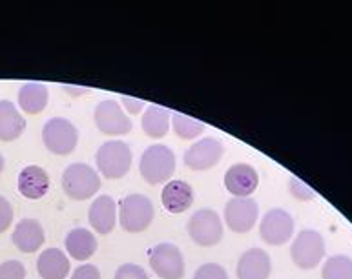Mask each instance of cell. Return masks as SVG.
<instances>
[{
    "instance_id": "cell-1",
    "label": "cell",
    "mask_w": 352,
    "mask_h": 279,
    "mask_svg": "<svg viewBox=\"0 0 352 279\" xmlns=\"http://www.w3.org/2000/svg\"><path fill=\"white\" fill-rule=\"evenodd\" d=\"M139 170L148 185H163L175 172V153L164 144H152L142 152Z\"/></svg>"
},
{
    "instance_id": "cell-2",
    "label": "cell",
    "mask_w": 352,
    "mask_h": 279,
    "mask_svg": "<svg viewBox=\"0 0 352 279\" xmlns=\"http://www.w3.org/2000/svg\"><path fill=\"white\" fill-rule=\"evenodd\" d=\"M95 161L106 179H121L132 166V150L124 141H106L97 150Z\"/></svg>"
},
{
    "instance_id": "cell-3",
    "label": "cell",
    "mask_w": 352,
    "mask_h": 279,
    "mask_svg": "<svg viewBox=\"0 0 352 279\" xmlns=\"http://www.w3.org/2000/svg\"><path fill=\"white\" fill-rule=\"evenodd\" d=\"M153 205L146 195L130 194L121 201L119 208V221L124 232L141 234L144 232L153 221Z\"/></svg>"
},
{
    "instance_id": "cell-4",
    "label": "cell",
    "mask_w": 352,
    "mask_h": 279,
    "mask_svg": "<svg viewBox=\"0 0 352 279\" xmlns=\"http://www.w3.org/2000/svg\"><path fill=\"white\" fill-rule=\"evenodd\" d=\"M63 188L72 199L86 201L99 192L100 177L88 164L74 163L64 170Z\"/></svg>"
},
{
    "instance_id": "cell-5",
    "label": "cell",
    "mask_w": 352,
    "mask_h": 279,
    "mask_svg": "<svg viewBox=\"0 0 352 279\" xmlns=\"http://www.w3.org/2000/svg\"><path fill=\"white\" fill-rule=\"evenodd\" d=\"M290 258L301 270H312L325 258V239L316 230H301L290 247Z\"/></svg>"
},
{
    "instance_id": "cell-6",
    "label": "cell",
    "mask_w": 352,
    "mask_h": 279,
    "mask_svg": "<svg viewBox=\"0 0 352 279\" xmlns=\"http://www.w3.org/2000/svg\"><path fill=\"white\" fill-rule=\"evenodd\" d=\"M44 146L55 155H69L77 148L79 132L72 121L64 117H53L43 128Z\"/></svg>"
},
{
    "instance_id": "cell-7",
    "label": "cell",
    "mask_w": 352,
    "mask_h": 279,
    "mask_svg": "<svg viewBox=\"0 0 352 279\" xmlns=\"http://www.w3.org/2000/svg\"><path fill=\"white\" fill-rule=\"evenodd\" d=\"M190 239L199 247H214L223 239V223L216 210L201 208L188 219Z\"/></svg>"
},
{
    "instance_id": "cell-8",
    "label": "cell",
    "mask_w": 352,
    "mask_h": 279,
    "mask_svg": "<svg viewBox=\"0 0 352 279\" xmlns=\"http://www.w3.org/2000/svg\"><path fill=\"white\" fill-rule=\"evenodd\" d=\"M150 267L161 279H183L184 258L172 243H159L148 252Z\"/></svg>"
},
{
    "instance_id": "cell-9",
    "label": "cell",
    "mask_w": 352,
    "mask_h": 279,
    "mask_svg": "<svg viewBox=\"0 0 352 279\" xmlns=\"http://www.w3.org/2000/svg\"><path fill=\"white\" fill-rule=\"evenodd\" d=\"M259 236L267 245H272V247L285 245L294 236V219L283 208H272L261 219Z\"/></svg>"
},
{
    "instance_id": "cell-10",
    "label": "cell",
    "mask_w": 352,
    "mask_h": 279,
    "mask_svg": "<svg viewBox=\"0 0 352 279\" xmlns=\"http://www.w3.org/2000/svg\"><path fill=\"white\" fill-rule=\"evenodd\" d=\"M225 155V146L223 142L216 137H205L194 142L192 146L184 152L183 161L190 170L195 172H205V170L214 168Z\"/></svg>"
},
{
    "instance_id": "cell-11",
    "label": "cell",
    "mask_w": 352,
    "mask_h": 279,
    "mask_svg": "<svg viewBox=\"0 0 352 279\" xmlns=\"http://www.w3.org/2000/svg\"><path fill=\"white\" fill-rule=\"evenodd\" d=\"M259 206L252 197H232L225 206V223L232 232L247 234L258 223Z\"/></svg>"
},
{
    "instance_id": "cell-12",
    "label": "cell",
    "mask_w": 352,
    "mask_h": 279,
    "mask_svg": "<svg viewBox=\"0 0 352 279\" xmlns=\"http://www.w3.org/2000/svg\"><path fill=\"white\" fill-rule=\"evenodd\" d=\"M95 124L106 135H124L132 130L130 117L122 111L117 100H100L94 113Z\"/></svg>"
},
{
    "instance_id": "cell-13",
    "label": "cell",
    "mask_w": 352,
    "mask_h": 279,
    "mask_svg": "<svg viewBox=\"0 0 352 279\" xmlns=\"http://www.w3.org/2000/svg\"><path fill=\"white\" fill-rule=\"evenodd\" d=\"M259 186V174L252 164H232L225 174V188L234 197H250Z\"/></svg>"
},
{
    "instance_id": "cell-14",
    "label": "cell",
    "mask_w": 352,
    "mask_h": 279,
    "mask_svg": "<svg viewBox=\"0 0 352 279\" xmlns=\"http://www.w3.org/2000/svg\"><path fill=\"white\" fill-rule=\"evenodd\" d=\"M272 272V261L263 248H250L237 261V279H268Z\"/></svg>"
},
{
    "instance_id": "cell-15",
    "label": "cell",
    "mask_w": 352,
    "mask_h": 279,
    "mask_svg": "<svg viewBox=\"0 0 352 279\" xmlns=\"http://www.w3.org/2000/svg\"><path fill=\"white\" fill-rule=\"evenodd\" d=\"M88 221L100 236L110 234L117 225V205L110 195H100L91 203L88 210Z\"/></svg>"
},
{
    "instance_id": "cell-16",
    "label": "cell",
    "mask_w": 352,
    "mask_h": 279,
    "mask_svg": "<svg viewBox=\"0 0 352 279\" xmlns=\"http://www.w3.org/2000/svg\"><path fill=\"white\" fill-rule=\"evenodd\" d=\"M50 190V175L37 164H28L19 174V192L26 199H43Z\"/></svg>"
},
{
    "instance_id": "cell-17",
    "label": "cell",
    "mask_w": 352,
    "mask_h": 279,
    "mask_svg": "<svg viewBox=\"0 0 352 279\" xmlns=\"http://www.w3.org/2000/svg\"><path fill=\"white\" fill-rule=\"evenodd\" d=\"M195 192L194 188L181 179H172L164 185L163 194H161V201L163 206L170 214H183L194 205Z\"/></svg>"
},
{
    "instance_id": "cell-18",
    "label": "cell",
    "mask_w": 352,
    "mask_h": 279,
    "mask_svg": "<svg viewBox=\"0 0 352 279\" xmlns=\"http://www.w3.org/2000/svg\"><path fill=\"white\" fill-rule=\"evenodd\" d=\"M13 245H15L22 254H32L37 252L38 248L43 247L46 241L44 236L43 225L37 219H22L21 223H16L15 230H13Z\"/></svg>"
},
{
    "instance_id": "cell-19",
    "label": "cell",
    "mask_w": 352,
    "mask_h": 279,
    "mask_svg": "<svg viewBox=\"0 0 352 279\" xmlns=\"http://www.w3.org/2000/svg\"><path fill=\"white\" fill-rule=\"evenodd\" d=\"M26 130V121L11 100H0V141L19 139Z\"/></svg>"
},
{
    "instance_id": "cell-20",
    "label": "cell",
    "mask_w": 352,
    "mask_h": 279,
    "mask_svg": "<svg viewBox=\"0 0 352 279\" xmlns=\"http://www.w3.org/2000/svg\"><path fill=\"white\" fill-rule=\"evenodd\" d=\"M37 270L43 279H64L69 274L68 256L58 248H47L38 256Z\"/></svg>"
},
{
    "instance_id": "cell-21",
    "label": "cell",
    "mask_w": 352,
    "mask_h": 279,
    "mask_svg": "<svg viewBox=\"0 0 352 279\" xmlns=\"http://www.w3.org/2000/svg\"><path fill=\"white\" fill-rule=\"evenodd\" d=\"M97 237L88 228H74L66 236V250L77 261H88L97 252Z\"/></svg>"
},
{
    "instance_id": "cell-22",
    "label": "cell",
    "mask_w": 352,
    "mask_h": 279,
    "mask_svg": "<svg viewBox=\"0 0 352 279\" xmlns=\"http://www.w3.org/2000/svg\"><path fill=\"white\" fill-rule=\"evenodd\" d=\"M170 122H172V111L163 106H148L142 115L141 126L148 137L161 139L168 133Z\"/></svg>"
},
{
    "instance_id": "cell-23",
    "label": "cell",
    "mask_w": 352,
    "mask_h": 279,
    "mask_svg": "<svg viewBox=\"0 0 352 279\" xmlns=\"http://www.w3.org/2000/svg\"><path fill=\"white\" fill-rule=\"evenodd\" d=\"M47 88L43 82H26L19 91V106L30 115H37L47 106Z\"/></svg>"
},
{
    "instance_id": "cell-24",
    "label": "cell",
    "mask_w": 352,
    "mask_h": 279,
    "mask_svg": "<svg viewBox=\"0 0 352 279\" xmlns=\"http://www.w3.org/2000/svg\"><path fill=\"white\" fill-rule=\"evenodd\" d=\"M323 279H352V259L349 256L338 254L325 261L321 270Z\"/></svg>"
},
{
    "instance_id": "cell-25",
    "label": "cell",
    "mask_w": 352,
    "mask_h": 279,
    "mask_svg": "<svg viewBox=\"0 0 352 279\" xmlns=\"http://www.w3.org/2000/svg\"><path fill=\"white\" fill-rule=\"evenodd\" d=\"M172 124H174V132L184 141H194L199 137L201 133L205 132V124L194 117L184 115V113H172Z\"/></svg>"
},
{
    "instance_id": "cell-26",
    "label": "cell",
    "mask_w": 352,
    "mask_h": 279,
    "mask_svg": "<svg viewBox=\"0 0 352 279\" xmlns=\"http://www.w3.org/2000/svg\"><path fill=\"white\" fill-rule=\"evenodd\" d=\"M26 278V269L21 261L10 259L0 265V279H24Z\"/></svg>"
},
{
    "instance_id": "cell-27",
    "label": "cell",
    "mask_w": 352,
    "mask_h": 279,
    "mask_svg": "<svg viewBox=\"0 0 352 279\" xmlns=\"http://www.w3.org/2000/svg\"><path fill=\"white\" fill-rule=\"evenodd\" d=\"M289 190L292 197L300 201H312L316 197V192L310 186H307L305 183L298 177H290L289 181Z\"/></svg>"
},
{
    "instance_id": "cell-28",
    "label": "cell",
    "mask_w": 352,
    "mask_h": 279,
    "mask_svg": "<svg viewBox=\"0 0 352 279\" xmlns=\"http://www.w3.org/2000/svg\"><path fill=\"white\" fill-rule=\"evenodd\" d=\"M194 279H228V274L221 265L206 263L195 270Z\"/></svg>"
},
{
    "instance_id": "cell-29",
    "label": "cell",
    "mask_w": 352,
    "mask_h": 279,
    "mask_svg": "<svg viewBox=\"0 0 352 279\" xmlns=\"http://www.w3.org/2000/svg\"><path fill=\"white\" fill-rule=\"evenodd\" d=\"M116 279H150L146 274V270L133 263L121 265L116 272Z\"/></svg>"
},
{
    "instance_id": "cell-30",
    "label": "cell",
    "mask_w": 352,
    "mask_h": 279,
    "mask_svg": "<svg viewBox=\"0 0 352 279\" xmlns=\"http://www.w3.org/2000/svg\"><path fill=\"white\" fill-rule=\"evenodd\" d=\"M13 223V206L6 197L0 195V234H4Z\"/></svg>"
},
{
    "instance_id": "cell-31",
    "label": "cell",
    "mask_w": 352,
    "mask_h": 279,
    "mask_svg": "<svg viewBox=\"0 0 352 279\" xmlns=\"http://www.w3.org/2000/svg\"><path fill=\"white\" fill-rule=\"evenodd\" d=\"M72 279H100V272L95 265H82L77 267Z\"/></svg>"
},
{
    "instance_id": "cell-32",
    "label": "cell",
    "mask_w": 352,
    "mask_h": 279,
    "mask_svg": "<svg viewBox=\"0 0 352 279\" xmlns=\"http://www.w3.org/2000/svg\"><path fill=\"white\" fill-rule=\"evenodd\" d=\"M121 100H122V106H124V108H126L130 113H141L142 108L146 106V104H144V100L132 99V97H126V95H124Z\"/></svg>"
},
{
    "instance_id": "cell-33",
    "label": "cell",
    "mask_w": 352,
    "mask_h": 279,
    "mask_svg": "<svg viewBox=\"0 0 352 279\" xmlns=\"http://www.w3.org/2000/svg\"><path fill=\"white\" fill-rule=\"evenodd\" d=\"M64 90H72L69 91L72 95H82L88 91V90H80V88H72V86H64Z\"/></svg>"
},
{
    "instance_id": "cell-34",
    "label": "cell",
    "mask_w": 352,
    "mask_h": 279,
    "mask_svg": "<svg viewBox=\"0 0 352 279\" xmlns=\"http://www.w3.org/2000/svg\"><path fill=\"white\" fill-rule=\"evenodd\" d=\"M4 164H6L4 155H2V153H0V174H2V170H4Z\"/></svg>"
}]
</instances>
